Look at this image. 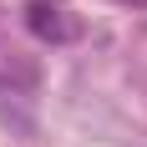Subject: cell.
<instances>
[{
  "label": "cell",
  "mask_w": 147,
  "mask_h": 147,
  "mask_svg": "<svg viewBox=\"0 0 147 147\" xmlns=\"http://www.w3.org/2000/svg\"><path fill=\"white\" fill-rule=\"evenodd\" d=\"M122 5H147V0H122Z\"/></svg>",
  "instance_id": "2"
},
{
  "label": "cell",
  "mask_w": 147,
  "mask_h": 147,
  "mask_svg": "<svg viewBox=\"0 0 147 147\" xmlns=\"http://www.w3.org/2000/svg\"><path fill=\"white\" fill-rule=\"evenodd\" d=\"M26 26H30V36H41V41H51V46H66V41L81 36V26H76L61 5H51V0H30L26 5Z\"/></svg>",
  "instance_id": "1"
}]
</instances>
